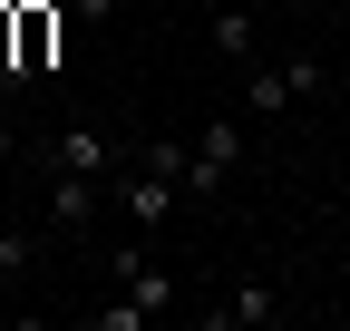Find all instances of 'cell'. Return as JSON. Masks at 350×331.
<instances>
[{
    "label": "cell",
    "mask_w": 350,
    "mask_h": 331,
    "mask_svg": "<svg viewBox=\"0 0 350 331\" xmlns=\"http://www.w3.org/2000/svg\"><path fill=\"white\" fill-rule=\"evenodd\" d=\"M49 59H59V0H20V68H10V88H29Z\"/></svg>",
    "instance_id": "5"
},
{
    "label": "cell",
    "mask_w": 350,
    "mask_h": 331,
    "mask_svg": "<svg viewBox=\"0 0 350 331\" xmlns=\"http://www.w3.org/2000/svg\"><path fill=\"white\" fill-rule=\"evenodd\" d=\"M331 10H350V0H331Z\"/></svg>",
    "instance_id": "14"
},
{
    "label": "cell",
    "mask_w": 350,
    "mask_h": 331,
    "mask_svg": "<svg viewBox=\"0 0 350 331\" xmlns=\"http://www.w3.org/2000/svg\"><path fill=\"white\" fill-rule=\"evenodd\" d=\"M107 195H117V204H126V215H137V224H165V215H175V195H185V185H175V176H156V166H137V156H126L117 176H107Z\"/></svg>",
    "instance_id": "3"
},
{
    "label": "cell",
    "mask_w": 350,
    "mask_h": 331,
    "mask_svg": "<svg viewBox=\"0 0 350 331\" xmlns=\"http://www.w3.org/2000/svg\"><path fill=\"white\" fill-rule=\"evenodd\" d=\"M234 166H243V127H234V117H214V127L195 137V176H185V195H214Z\"/></svg>",
    "instance_id": "6"
},
{
    "label": "cell",
    "mask_w": 350,
    "mask_h": 331,
    "mask_svg": "<svg viewBox=\"0 0 350 331\" xmlns=\"http://www.w3.org/2000/svg\"><path fill=\"white\" fill-rule=\"evenodd\" d=\"M117 282H126V293H137V312H146V321H156V312H175V273H165V263H146L137 243H126V254H117Z\"/></svg>",
    "instance_id": "8"
},
{
    "label": "cell",
    "mask_w": 350,
    "mask_h": 331,
    "mask_svg": "<svg viewBox=\"0 0 350 331\" xmlns=\"http://www.w3.org/2000/svg\"><path fill=\"white\" fill-rule=\"evenodd\" d=\"M214 59H224V68H253L262 59V20L253 10H214Z\"/></svg>",
    "instance_id": "9"
},
{
    "label": "cell",
    "mask_w": 350,
    "mask_h": 331,
    "mask_svg": "<svg viewBox=\"0 0 350 331\" xmlns=\"http://www.w3.org/2000/svg\"><path fill=\"white\" fill-rule=\"evenodd\" d=\"M98 204H107V176H68V166H49V224H59V234L98 224Z\"/></svg>",
    "instance_id": "7"
},
{
    "label": "cell",
    "mask_w": 350,
    "mask_h": 331,
    "mask_svg": "<svg viewBox=\"0 0 350 331\" xmlns=\"http://www.w3.org/2000/svg\"><path fill=\"white\" fill-rule=\"evenodd\" d=\"M88 321H98V331H137L146 312H137V293H126V302H98V312H88Z\"/></svg>",
    "instance_id": "11"
},
{
    "label": "cell",
    "mask_w": 350,
    "mask_h": 331,
    "mask_svg": "<svg viewBox=\"0 0 350 331\" xmlns=\"http://www.w3.org/2000/svg\"><path fill=\"white\" fill-rule=\"evenodd\" d=\"M10 156H20V117L0 107V166H10Z\"/></svg>",
    "instance_id": "12"
},
{
    "label": "cell",
    "mask_w": 350,
    "mask_h": 331,
    "mask_svg": "<svg viewBox=\"0 0 350 331\" xmlns=\"http://www.w3.org/2000/svg\"><path fill=\"white\" fill-rule=\"evenodd\" d=\"M39 273V234L29 224H0V282H29Z\"/></svg>",
    "instance_id": "10"
},
{
    "label": "cell",
    "mask_w": 350,
    "mask_h": 331,
    "mask_svg": "<svg viewBox=\"0 0 350 331\" xmlns=\"http://www.w3.org/2000/svg\"><path fill=\"white\" fill-rule=\"evenodd\" d=\"M312 88H321V59H282V68L253 59V68H243V107H253V117H292Z\"/></svg>",
    "instance_id": "1"
},
{
    "label": "cell",
    "mask_w": 350,
    "mask_h": 331,
    "mask_svg": "<svg viewBox=\"0 0 350 331\" xmlns=\"http://www.w3.org/2000/svg\"><path fill=\"white\" fill-rule=\"evenodd\" d=\"M49 166H68V176H117L126 156H117V137L98 127V117H68V127L49 137Z\"/></svg>",
    "instance_id": "2"
},
{
    "label": "cell",
    "mask_w": 350,
    "mask_h": 331,
    "mask_svg": "<svg viewBox=\"0 0 350 331\" xmlns=\"http://www.w3.org/2000/svg\"><path fill=\"white\" fill-rule=\"evenodd\" d=\"M282 312H292V302L273 293V282H234L224 302H204V321H214V331H273Z\"/></svg>",
    "instance_id": "4"
},
{
    "label": "cell",
    "mask_w": 350,
    "mask_h": 331,
    "mask_svg": "<svg viewBox=\"0 0 350 331\" xmlns=\"http://www.w3.org/2000/svg\"><path fill=\"white\" fill-rule=\"evenodd\" d=\"M68 10H78V20H88V29H98V20H107V10H117V0H68Z\"/></svg>",
    "instance_id": "13"
}]
</instances>
